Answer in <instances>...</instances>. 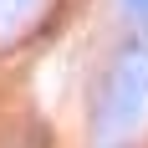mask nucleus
I'll use <instances>...</instances> for the list:
<instances>
[{"label":"nucleus","instance_id":"nucleus-1","mask_svg":"<svg viewBox=\"0 0 148 148\" xmlns=\"http://www.w3.org/2000/svg\"><path fill=\"white\" fill-rule=\"evenodd\" d=\"M143 112H148V36H128L112 46V56L92 82L87 133L97 148H118L123 138L138 133Z\"/></svg>","mask_w":148,"mask_h":148},{"label":"nucleus","instance_id":"nucleus-2","mask_svg":"<svg viewBox=\"0 0 148 148\" xmlns=\"http://www.w3.org/2000/svg\"><path fill=\"white\" fill-rule=\"evenodd\" d=\"M123 10H128V21H133V26L148 31V0H123Z\"/></svg>","mask_w":148,"mask_h":148}]
</instances>
